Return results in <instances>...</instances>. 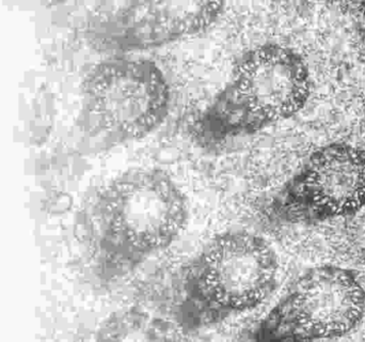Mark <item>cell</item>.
Instances as JSON below:
<instances>
[{
	"label": "cell",
	"instance_id": "obj_1",
	"mask_svg": "<svg viewBox=\"0 0 365 342\" xmlns=\"http://www.w3.org/2000/svg\"><path fill=\"white\" fill-rule=\"evenodd\" d=\"M188 221V204L164 171L130 169L104 187L96 208L101 276L115 281L168 248Z\"/></svg>",
	"mask_w": 365,
	"mask_h": 342
},
{
	"label": "cell",
	"instance_id": "obj_2",
	"mask_svg": "<svg viewBox=\"0 0 365 342\" xmlns=\"http://www.w3.org/2000/svg\"><path fill=\"white\" fill-rule=\"evenodd\" d=\"M278 270L276 253L261 236L218 234L182 268L175 320L197 331L252 311L272 293Z\"/></svg>",
	"mask_w": 365,
	"mask_h": 342
},
{
	"label": "cell",
	"instance_id": "obj_3",
	"mask_svg": "<svg viewBox=\"0 0 365 342\" xmlns=\"http://www.w3.org/2000/svg\"><path fill=\"white\" fill-rule=\"evenodd\" d=\"M310 94L308 66L278 44L261 45L242 56L231 79L191 126L193 141L217 147L289 119Z\"/></svg>",
	"mask_w": 365,
	"mask_h": 342
},
{
	"label": "cell",
	"instance_id": "obj_4",
	"mask_svg": "<svg viewBox=\"0 0 365 342\" xmlns=\"http://www.w3.org/2000/svg\"><path fill=\"white\" fill-rule=\"evenodd\" d=\"M170 106L166 75L148 59L108 60L90 81L92 126L106 148L151 134L166 120Z\"/></svg>",
	"mask_w": 365,
	"mask_h": 342
},
{
	"label": "cell",
	"instance_id": "obj_5",
	"mask_svg": "<svg viewBox=\"0 0 365 342\" xmlns=\"http://www.w3.org/2000/svg\"><path fill=\"white\" fill-rule=\"evenodd\" d=\"M365 311V292L349 271L312 268L255 328V341H313L353 331Z\"/></svg>",
	"mask_w": 365,
	"mask_h": 342
},
{
	"label": "cell",
	"instance_id": "obj_6",
	"mask_svg": "<svg viewBox=\"0 0 365 342\" xmlns=\"http://www.w3.org/2000/svg\"><path fill=\"white\" fill-rule=\"evenodd\" d=\"M225 2L135 1L109 9L96 26L98 43L110 51H139L207 31Z\"/></svg>",
	"mask_w": 365,
	"mask_h": 342
},
{
	"label": "cell",
	"instance_id": "obj_7",
	"mask_svg": "<svg viewBox=\"0 0 365 342\" xmlns=\"http://www.w3.org/2000/svg\"><path fill=\"white\" fill-rule=\"evenodd\" d=\"M300 188L317 208L345 215L365 204V159L346 146H330L309 164Z\"/></svg>",
	"mask_w": 365,
	"mask_h": 342
}]
</instances>
